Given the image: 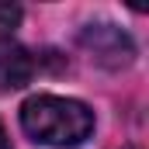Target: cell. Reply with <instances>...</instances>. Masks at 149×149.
<instances>
[{"label": "cell", "instance_id": "obj_5", "mask_svg": "<svg viewBox=\"0 0 149 149\" xmlns=\"http://www.w3.org/2000/svg\"><path fill=\"white\" fill-rule=\"evenodd\" d=\"M0 149H10V139H7V132H3V125H0Z\"/></svg>", "mask_w": 149, "mask_h": 149}, {"label": "cell", "instance_id": "obj_3", "mask_svg": "<svg viewBox=\"0 0 149 149\" xmlns=\"http://www.w3.org/2000/svg\"><path fill=\"white\" fill-rule=\"evenodd\" d=\"M35 76V59L17 38H0V90H17Z\"/></svg>", "mask_w": 149, "mask_h": 149}, {"label": "cell", "instance_id": "obj_4", "mask_svg": "<svg viewBox=\"0 0 149 149\" xmlns=\"http://www.w3.org/2000/svg\"><path fill=\"white\" fill-rule=\"evenodd\" d=\"M21 21V7L17 3H0V28H17Z\"/></svg>", "mask_w": 149, "mask_h": 149}, {"label": "cell", "instance_id": "obj_6", "mask_svg": "<svg viewBox=\"0 0 149 149\" xmlns=\"http://www.w3.org/2000/svg\"><path fill=\"white\" fill-rule=\"evenodd\" d=\"M125 149H135V146H125Z\"/></svg>", "mask_w": 149, "mask_h": 149}, {"label": "cell", "instance_id": "obj_1", "mask_svg": "<svg viewBox=\"0 0 149 149\" xmlns=\"http://www.w3.org/2000/svg\"><path fill=\"white\" fill-rule=\"evenodd\" d=\"M21 128L28 139L49 149H73L90 139L94 132V111L76 101V97H59V94H35L21 104Z\"/></svg>", "mask_w": 149, "mask_h": 149}, {"label": "cell", "instance_id": "obj_2", "mask_svg": "<svg viewBox=\"0 0 149 149\" xmlns=\"http://www.w3.org/2000/svg\"><path fill=\"white\" fill-rule=\"evenodd\" d=\"M80 45L90 52L94 63H101L108 70H121V66H128L135 59L132 38L125 35L121 28H114V24H87L80 31Z\"/></svg>", "mask_w": 149, "mask_h": 149}]
</instances>
